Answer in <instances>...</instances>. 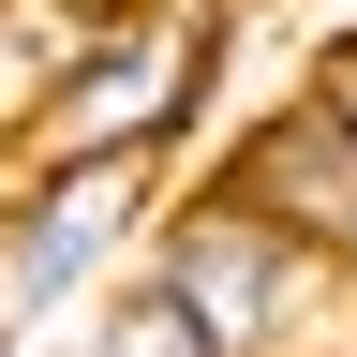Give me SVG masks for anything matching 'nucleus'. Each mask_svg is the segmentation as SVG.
I'll return each mask as SVG.
<instances>
[{
  "instance_id": "obj_1",
  "label": "nucleus",
  "mask_w": 357,
  "mask_h": 357,
  "mask_svg": "<svg viewBox=\"0 0 357 357\" xmlns=\"http://www.w3.org/2000/svg\"><path fill=\"white\" fill-rule=\"evenodd\" d=\"M223 60H238V0H119L30 89L15 164H178L223 105Z\"/></svg>"
},
{
  "instance_id": "obj_2",
  "label": "nucleus",
  "mask_w": 357,
  "mask_h": 357,
  "mask_svg": "<svg viewBox=\"0 0 357 357\" xmlns=\"http://www.w3.org/2000/svg\"><path fill=\"white\" fill-rule=\"evenodd\" d=\"M134 268L194 312L208 357H342V328H357V283H342V268L298 253L283 223H253L238 194H208V178H178V194L149 208Z\"/></svg>"
},
{
  "instance_id": "obj_3",
  "label": "nucleus",
  "mask_w": 357,
  "mask_h": 357,
  "mask_svg": "<svg viewBox=\"0 0 357 357\" xmlns=\"http://www.w3.org/2000/svg\"><path fill=\"white\" fill-rule=\"evenodd\" d=\"M164 194H178V164H0V357L60 342L134 268Z\"/></svg>"
},
{
  "instance_id": "obj_4",
  "label": "nucleus",
  "mask_w": 357,
  "mask_h": 357,
  "mask_svg": "<svg viewBox=\"0 0 357 357\" xmlns=\"http://www.w3.org/2000/svg\"><path fill=\"white\" fill-rule=\"evenodd\" d=\"M208 194H238L253 223H283L298 253L357 268V134L312 105V89H268V105L208 149Z\"/></svg>"
},
{
  "instance_id": "obj_5",
  "label": "nucleus",
  "mask_w": 357,
  "mask_h": 357,
  "mask_svg": "<svg viewBox=\"0 0 357 357\" xmlns=\"http://www.w3.org/2000/svg\"><path fill=\"white\" fill-rule=\"evenodd\" d=\"M60 357H208V342H194V312H178L149 268H119V283L60 328Z\"/></svg>"
},
{
  "instance_id": "obj_6",
  "label": "nucleus",
  "mask_w": 357,
  "mask_h": 357,
  "mask_svg": "<svg viewBox=\"0 0 357 357\" xmlns=\"http://www.w3.org/2000/svg\"><path fill=\"white\" fill-rule=\"evenodd\" d=\"M30 357H60V342H30Z\"/></svg>"
}]
</instances>
